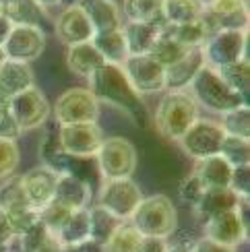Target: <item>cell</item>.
<instances>
[{"label":"cell","instance_id":"1","mask_svg":"<svg viewBox=\"0 0 250 252\" xmlns=\"http://www.w3.org/2000/svg\"><path fill=\"white\" fill-rule=\"evenodd\" d=\"M89 91L97 103H108L110 108L118 110L137 124H147V108L145 101L137 91L132 89L126 75H124L122 66L116 64H101L93 75L89 77Z\"/></svg>","mask_w":250,"mask_h":252},{"label":"cell","instance_id":"2","mask_svg":"<svg viewBox=\"0 0 250 252\" xmlns=\"http://www.w3.org/2000/svg\"><path fill=\"white\" fill-rule=\"evenodd\" d=\"M155 128L168 141L178 143L199 120V106L188 91H165L155 110Z\"/></svg>","mask_w":250,"mask_h":252},{"label":"cell","instance_id":"3","mask_svg":"<svg viewBox=\"0 0 250 252\" xmlns=\"http://www.w3.org/2000/svg\"><path fill=\"white\" fill-rule=\"evenodd\" d=\"M143 238L168 240L178 227V211L170 196L151 194L143 198L128 221Z\"/></svg>","mask_w":250,"mask_h":252},{"label":"cell","instance_id":"4","mask_svg":"<svg viewBox=\"0 0 250 252\" xmlns=\"http://www.w3.org/2000/svg\"><path fill=\"white\" fill-rule=\"evenodd\" d=\"M186 91L196 101V106H203L215 114H225L246 103L232 87H227V83L219 77V72L205 64L196 72V77L192 79Z\"/></svg>","mask_w":250,"mask_h":252},{"label":"cell","instance_id":"5","mask_svg":"<svg viewBox=\"0 0 250 252\" xmlns=\"http://www.w3.org/2000/svg\"><path fill=\"white\" fill-rule=\"evenodd\" d=\"M95 163L101 180H124V178H132L139 163V155L128 139L108 136L103 139L95 155Z\"/></svg>","mask_w":250,"mask_h":252},{"label":"cell","instance_id":"6","mask_svg":"<svg viewBox=\"0 0 250 252\" xmlns=\"http://www.w3.org/2000/svg\"><path fill=\"white\" fill-rule=\"evenodd\" d=\"M143 192L139 184L132 178H124V180H103L99 188L97 205L106 209L110 215H114L118 221H130L132 213L143 201Z\"/></svg>","mask_w":250,"mask_h":252},{"label":"cell","instance_id":"7","mask_svg":"<svg viewBox=\"0 0 250 252\" xmlns=\"http://www.w3.org/2000/svg\"><path fill=\"white\" fill-rule=\"evenodd\" d=\"M248 236V198H242L240 205L232 211L219 213L205 221V236L207 240L236 248L240 246Z\"/></svg>","mask_w":250,"mask_h":252},{"label":"cell","instance_id":"8","mask_svg":"<svg viewBox=\"0 0 250 252\" xmlns=\"http://www.w3.org/2000/svg\"><path fill=\"white\" fill-rule=\"evenodd\" d=\"M99 103L87 87H70L54 103V120L58 126L97 122Z\"/></svg>","mask_w":250,"mask_h":252},{"label":"cell","instance_id":"9","mask_svg":"<svg viewBox=\"0 0 250 252\" xmlns=\"http://www.w3.org/2000/svg\"><path fill=\"white\" fill-rule=\"evenodd\" d=\"M246 48H248V31H227V29L217 31L201 48L203 62L205 66H211L215 70L230 66L234 62H240L246 58Z\"/></svg>","mask_w":250,"mask_h":252},{"label":"cell","instance_id":"10","mask_svg":"<svg viewBox=\"0 0 250 252\" xmlns=\"http://www.w3.org/2000/svg\"><path fill=\"white\" fill-rule=\"evenodd\" d=\"M223 139H225V132L219 126V122L199 118L186 130V134L178 143L190 159L201 161V159H207V157L219 155Z\"/></svg>","mask_w":250,"mask_h":252},{"label":"cell","instance_id":"11","mask_svg":"<svg viewBox=\"0 0 250 252\" xmlns=\"http://www.w3.org/2000/svg\"><path fill=\"white\" fill-rule=\"evenodd\" d=\"M56 134L62 153L70 157H95L106 139L97 122L56 126Z\"/></svg>","mask_w":250,"mask_h":252},{"label":"cell","instance_id":"12","mask_svg":"<svg viewBox=\"0 0 250 252\" xmlns=\"http://www.w3.org/2000/svg\"><path fill=\"white\" fill-rule=\"evenodd\" d=\"M46 31L44 27H31V25H13L8 31V37L4 41L2 54L6 60H17V62H33L39 58L46 50Z\"/></svg>","mask_w":250,"mask_h":252},{"label":"cell","instance_id":"13","mask_svg":"<svg viewBox=\"0 0 250 252\" xmlns=\"http://www.w3.org/2000/svg\"><path fill=\"white\" fill-rule=\"evenodd\" d=\"M6 106H8L10 114L15 116L21 132L44 126L50 118V112H52L48 97L37 87H31L27 91L17 93V95L8 99Z\"/></svg>","mask_w":250,"mask_h":252},{"label":"cell","instance_id":"14","mask_svg":"<svg viewBox=\"0 0 250 252\" xmlns=\"http://www.w3.org/2000/svg\"><path fill=\"white\" fill-rule=\"evenodd\" d=\"M122 70L139 95H153L165 91V68L149 54L128 56L124 60Z\"/></svg>","mask_w":250,"mask_h":252},{"label":"cell","instance_id":"15","mask_svg":"<svg viewBox=\"0 0 250 252\" xmlns=\"http://www.w3.org/2000/svg\"><path fill=\"white\" fill-rule=\"evenodd\" d=\"M21 180H23V190H25L29 207L35 209L37 213L54 201V188H56L58 174L52 167L37 165L21 176Z\"/></svg>","mask_w":250,"mask_h":252},{"label":"cell","instance_id":"16","mask_svg":"<svg viewBox=\"0 0 250 252\" xmlns=\"http://www.w3.org/2000/svg\"><path fill=\"white\" fill-rule=\"evenodd\" d=\"M205 10L219 31H248L250 13L246 0H207Z\"/></svg>","mask_w":250,"mask_h":252},{"label":"cell","instance_id":"17","mask_svg":"<svg viewBox=\"0 0 250 252\" xmlns=\"http://www.w3.org/2000/svg\"><path fill=\"white\" fill-rule=\"evenodd\" d=\"M56 35L62 44L66 46H75V44H83V41H91L93 37V27L89 23V19L85 17V13L79 6H68L62 8L60 15L56 17Z\"/></svg>","mask_w":250,"mask_h":252},{"label":"cell","instance_id":"18","mask_svg":"<svg viewBox=\"0 0 250 252\" xmlns=\"http://www.w3.org/2000/svg\"><path fill=\"white\" fill-rule=\"evenodd\" d=\"M77 6L85 13L89 19V23L95 33L99 31H114L122 29V13L120 4H116L114 0H79Z\"/></svg>","mask_w":250,"mask_h":252},{"label":"cell","instance_id":"19","mask_svg":"<svg viewBox=\"0 0 250 252\" xmlns=\"http://www.w3.org/2000/svg\"><path fill=\"white\" fill-rule=\"evenodd\" d=\"M52 203L64 207L68 211L87 209L91 203V186L70 174H58L56 188H54V201Z\"/></svg>","mask_w":250,"mask_h":252},{"label":"cell","instance_id":"20","mask_svg":"<svg viewBox=\"0 0 250 252\" xmlns=\"http://www.w3.org/2000/svg\"><path fill=\"white\" fill-rule=\"evenodd\" d=\"M31 87H35V77L33 70L25 62H17V60H2L0 64V91L6 99L21 91H27Z\"/></svg>","mask_w":250,"mask_h":252},{"label":"cell","instance_id":"21","mask_svg":"<svg viewBox=\"0 0 250 252\" xmlns=\"http://www.w3.org/2000/svg\"><path fill=\"white\" fill-rule=\"evenodd\" d=\"M234 167L227 163L221 155H213L194 163V176L201 182L203 190H215V188H230Z\"/></svg>","mask_w":250,"mask_h":252},{"label":"cell","instance_id":"22","mask_svg":"<svg viewBox=\"0 0 250 252\" xmlns=\"http://www.w3.org/2000/svg\"><path fill=\"white\" fill-rule=\"evenodd\" d=\"M203 52L190 50L184 58H180L176 64L165 68V89L168 91H186L196 72L203 68Z\"/></svg>","mask_w":250,"mask_h":252},{"label":"cell","instance_id":"23","mask_svg":"<svg viewBox=\"0 0 250 252\" xmlns=\"http://www.w3.org/2000/svg\"><path fill=\"white\" fill-rule=\"evenodd\" d=\"M240 201L242 198H238L230 188H215V190H203L201 198L196 201V205L192 209H194L196 217L205 223L207 219L236 209L238 205H240Z\"/></svg>","mask_w":250,"mask_h":252},{"label":"cell","instance_id":"24","mask_svg":"<svg viewBox=\"0 0 250 252\" xmlns=\"http://www.w3.org/2000/svg\"><path fill=\"white\" fill-rule=\"evenodd\" d=\"M0 15L10 25L41 27L46 19V10L35 0H0Z\"/></svg>","mask_w":250,"mask_h":252},{"label":"cell","instance_id":"25","mask_svg":"<svg viewBox=\"0 0 250 252\" xmlns=\"http://www.w3.org/2000/svg\"><path fill=\"white\" fill-rule=\"evenodd\" d=\"M101 64H106V62L99 56V52L93 48L91 41L66 46V66L72 75L89 79Z\"/></svg>","mask_w":250,"mask_h":252},{"label":"cell","instance_id":"26","mask_svg":"<svg viewBox=\"0 0 250 252\" xmlns=\"http://www.w3.org/2000/svg\"><path fill=\"white\" fill-rule=\"evenodd\" d=\"M161 25L155 23H126L122 25V35L126 41L128 56H145L149 54L155 41L159 37Z\"/></svg>","mask_w":250,"mask_h":252},{"label":"cell","instance_id":"27","mask_svg":"<svg viewBox=\"0 0 250 252\" xmlns=\"http://www.w3.org/2000/svg\"><path fill=\"white\" fill-rule=\"evenodd\" d=\"M64 248H75L83 242H89V207L87 209H77L70 211L66 221L56 234H52Z\"/></svg>","mask_w":250,"mask_h":252},{"label":"cell","instance_id":"28","mask_svg":"<svg viewBox=\"0 0 250 252\" xmlns=\"http://www.w3.org/2000/svg\"><path fill=\"white\" fill-rule=\"evenodd\" d=\"M91 44H93V48L99 52V56L103 58V62H108V64L122 66L124 60L128 58V50H126L124 35H122V29L93 33Z\"/></svg>","mask_w":250,"mask_h":252},{"label":"cell","instance_id":"29","mask_svg":"<svg viewBox=\"0 0 250 252\" xmlns=\"http://www.w3.org/2000/svg\"><path fill=\"white\" fill-rule=\"evenodd\" d=\"M120 13L126 23L163 25V0H122Z\"/></svg>","mask_w":250,"mask_h":252},{"label":"cell","instance_id":"30","mask_svg":"<svg viewBox=\"0 0 250 252\" xmlns=\"http://www.w3.org/2000/svg\"><path fill=\"white\" fill-rule=\"evenodd\" d=\"M207 8V0H163V23L186 25L196 23Z\"/></svg>","mask_w":250,"mask_h":252},{"label":"cell","instance_id":"31","mask_svg":"<svg viewBox=\"0 0 250 252\" xmlns=\"http://www.w3.org/2000/svg\"><path fill=\"white\" fill-rule=\"evenodd\" d=\"M159 31L163 35H168L170 39H174L176 44H180V46L188 48V50H201L205 46V41L209 39L205 33L203 25H201V21H196V23H186V25L163 23Z\"/></svg>","mask_w":250,"mask_h":252},{"label":"cell","instance_id":"32","mask_svg":"<svg viewBox=\"0 0 250 252\" xmlns=\"http://www.w3.org/2000/svg\"><path fill=\"white\" fill-rule=\"evenodd\" d=\"M0 209H2L6 215L31 209L27 203L25 190H23L21 176H10L6 180H2V184H0Z\"/></svg>","mask_w":250,"mask_h":252},{"label":"cell","instance_id":"33","mask_svg":"<svg viewBox=\"0 0 250 252\" xmlns=\"http://www.w3.org/2000/svg\"><path fill=\"white\" fill-rule=\"evenodd\" d=\"M122 221H118L114 215H110L106 209H101L99 205L89 207V236L91 242H95L99 246H103L108 242V238L114 234Z\"/></svg>","mask_w":250,"mask_h":252},{"label":"cell","instance_id":"34","mask_svg":"<svg viewBox=\"0 0 250 252\" xmlns=\"http://www.w3.org/2000/svg\"><path fill=\"white\" fill-rule=\"evenodd\" d=\"M101 248L103 252H141L143 236L128 221H124L114 229V234L108 238V242Z\"/></svg>","mask_w":250,"mask_h":252},{"label":"cell","instance_id":"35","mask_svg":"<svg viewBox=\"0 0 250 252\" xmlns=\"http://www.w3.org/2000/svg\"><path fill=\"white\" fill-rule=\"evenodd\" d=\"M217 72H219V77L227 83V87H232L238 95L248 103V93H250V64H248V58H244L240 62H234V64H230V66L217 68Z\"/></svg>","mask_w":250,"mask_h":252},{"label":"cell","instance_id":"36","mask_svg":"<svg viewBox=\"0 0 250 252\" xmlns=\"http://www.w3.org/2000/svg\"><path fill=\"white\" fill-rule=\"evenodd\" d=\"M219 126L223 128L225 136H238V139L250 141V106L244 103L240 108L221 114Z\"/></svg>","mask_w":250,"mask_h":252},{"label":"cell","instance_id":"37","mask_svg":"<svg viewBox=\"0 0 250 252\" xmlns=\"http://www.w3.org/2000/svg\"><path fill=\"white\" fill-rule=\"evenodd\" d=\"M188 52H190L188 48L176 44L174 39H170L168 35H163L161 31H159V37H157V41H155V46L151 48L149 56H151L153 60H157L163 68H168V66L176 64V62H178L180 58H184L186 54H188Z\"/></svg>","mask_w":250,"mask_h":252},{"label":"cell","instance_id":"38","mask_svg":"<svg viewBox=\"0 0 250 252\" xmlns=\"http://www.w3.org/2000/svg\"><path fill=\"white\" fill-rule=\"evenodd\" d=\"M219 155L232 167L250 165V141L248 139H238V136H225L223 143H221Z\"/></svg>","mask_w":250,"mask_h":252},{"label":"cell","instance_id":"39","mask_svg":"<svg viewBox=\"0 0 250 252\" xmlns=\"http://www.w3.org/2000/svg\"><path fill=\"white\" fill-rule=\"evenodd\" d=\"M50 232L46 229V225L39 221L33 223V225H29L25 232H21L15 240H19V252H37L41 248V244L48 240Z\"/></svg>","mask_w":250,"mask_h":252},{"label":"cell","instance_id":"40","mask_svg":"<svg viewBox=\"0 0 250 252\" xmlns=\"http://www.w3.org/2000/svg\"><path fill=\"white\" fill-rule=\"evenodd\" d=\"M19 163H21V151L17 143L0 139V180L15 176Z\"/></svg>","mask_w":250,"mask_h":252},{"label":"cell","instance_id":"41","mask_svg":"<svg viewBox=\"0 0 250 252\" xmlns=\"http://www.w3.org/2000/svg\"><path fill=\"white\" fill-rule=\"evenodd\" d=\"M230 190L238 198H248L250 196V165H238L232 170V180H230Z\"/></svg>","mask_w":250,"mask_h":252},{"label":"cell","instance_id":"42","mask_svg":"<svg viewBox=\"0 0 250 252\" xmlns=\"http://www.w3.org/2000/svg\"><path fill=\"white\" fill-rule=\"evenodd\" d=\"M23 134L19 128L15 116L10 114L8 106H0V139L4 141H17Z\"/></svg>","mask_w":250,"mask_h":252},{"label":"cell","instance_id":"43","mask_svg":"<svg viewBox=\"0 0 250 252\" xmlns=\"http://www.w3.org/2000/svg\"><path fill=\"white\" fill-rule=\"evenodd\" d=\"M178 194H180L182 201H184V203H188L190 207H194V205H196V201H199L201 194H203V186H201V182H199V180H196V176H194V174L186 176L184 180H182Z\"/></svg>","mask_w":250,"mask_h":252},{"label":"cell","instance_id":"44","mask_svg":"<svg viewBox=\"0 0 250 252\" xmlns=\"http://www.w3.org/2000/svg\"><path fill=\"white\" fill-rule=\"evenodd\" d=\"M15 238L17 236H15L13 225H10V221H8V215L2 211V209H0V248L10 246Z\"/></svg>","mask_w":250,"mask_h":252},{"label":"cell","instance_id":"45","mask_svg":"<svg viewBox=\"0 0 250 252\" xmlns=\"http://www.w3.org/2000/svg\"><path fill=\"white\" fill-rule=\"evenodd\" d=\"M192 252H236V248H227V246H221L213 242V240H207V238H201L196 240L192 244Z\"/></svg>","mask_w":250,"mask_h":252},{"label":"cell","instance_id":"46","mask_svg":"<svg viewBox=\"0 0 250 252\" xmlns=\"http://www.w3.org/2000/svg\"><path fill=\"white\" fill-rule=\"evenodd\" d=\"M37 252H66V248L62 246V244L58 242V240L50 234V236H48V240H46L44 244H41V248H39Z\"/></svg>","mask_w":250,"mask_h":252},{"label":"cell","instance_id":"47","mask_svg":"<svg viewBox=\"0 0 250 252\" xmlns=\"http://www.w3.org/2000/svg\"><path fill=\"white\" fill-rule=\"evenodd\" d=\"M66 252H103V248L89 240V242H83V244H79L75 248H66Z\"/></svg>","mask_w":250,"mask_h":252},{"label":"cell","instance_id":"48","mask_svg":"<svg viewBox=\"0 0 250 252\" xmlns=\"http://www.w3.org/2000/svg\"><path fill=\"white\" fill-rule=\"evenodd\" d=\"M10 25L8 21L0 15V50H2V46H4V41H6V37H8V31H10Z\"/></svg>","mask_w":250,"mask_h":252},{"label":"cell","instance_id":"49","mask_svg":"<svg viewBox=\"0 0 250 252\" xmlns=\"http://www.w3.org/2000/svg\"><path fill=\"white\" fill-rule=\"evenodd\" d=\"M165 252H192V246L188 244H168V248H165Z\"/></svg>","mask_w":250,"mask_h":252},{"label":"cell","instance_id":"50","mask_svg":"<svg viewBox=\"0 0 250 252\" xmlns=\"http://www.w3.org/2000/svg\"><path fill=\"white\" fill-rule=\"evenodd\" d=\"M35 2L44 8V10H50V8H56L60 6V0H35Z\"/></svg>","mask_w":250,"mask_h":252},{"label":"cell","instance_id":"51","mask_svg":"<svg viewBox=\"0 0 250 252\" xmlns=\"http://www.w3.org/2000/svg\"><path fill=\"white\" fill-rule=\"evenodd\" d=\"M79 0H60V6L62 8H68V6H77Z\"/></svg>","mask_w":250,"mask_h":252},{"label":"cell","instance_id":"52","mask_svg":"<svg viewBox=\"0 0 250 252\" xmlns=\"http://www.w3.org/2000/svg\"><path fill=\"white\" fill-rule=\"evenodd\" d=\"M6 103H8V99L2 95V91H0V106H6Z\"/></svg>","mask_w":250,"mask_h":252},{"label":"cell","instance_id":"53","mask_svg":"<svg viewBox=\"0 0 250 252\" xmlns=\"http://www.w3.org/2000/svg\"><path fill=\"white\" fill-rule=\"evenodd\" d=\"M2 60H4V56H2V54H0V64H2Z\"/></svg>","mask_w":250,"mask_h":252},{"label":"cell","instance_id":"54","mask_svg":"<svg viewBox=\"0 0 250 252\" xmlns=\"http://www.w3.org/2000/svg\"><path fill=\"white\" fill-rule=\"evenodd\" d=\"M114 2H116V4H120V2H122V0H114Z\"/></svg>","mask_w":250,"mask_h":252}]
</instances>
